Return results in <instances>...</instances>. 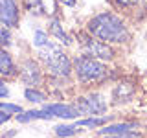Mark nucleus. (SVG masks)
I'll return each mask as SVG.
<instances>
[{"instance_id":"1","label":"nucleus","mask_w":147,"mask_h":138,"mask_svg":"<svg viewBox=\"0 0 147 138\" xmlns=\"http://www.w3.org/2000/svg\"><path fill=\"white\" fill-rule=\"evenodd\" d=\"M85 30L98 41H103L110 46H123L132 37L127 22L116 11H99L92 15Z\"/></svg>"},{"instance_id":"2","label":"nucleus","mask_w":147,"mask_h":138,"mask_svg":"<svg viewBox=\"0 0 147 138\" xmlns=\"http://www.w3.org/2000/svg\"><path fill=\"white\" fill-rule=\"evenodd\" d=\"M37 59L42 64L46 76L59 77V79H72L74 74V63L72 57L66 53L64 46H61L57 41H50L44 48L37 50Z\"/></svg>"},{"instance_id":"3","label":"nucleus","mask_w":147,"mask_h":138,"mask_svg":"<svg viewBox=\"0 0 147 138\" xmlns=\"http://www.w3.org/2000/svg\"><path fill=\"white\" fill-rule=\"evenodd\" d=\"M74 63V76L81 87L101 85L109 77V64L101 63L98 59H92L88 55L77 53L72 59Z\"/></svg>"},{"instance_id":"4","label":"nucleus","mask_w":147,"mask_h":138,"mask_svg":"<svg viewBox=\"0 0 147 138\" xmlns=\"http://www.w3.org/2000/svg\"><path fill=\"white\" fill-rule=\"evenodd\" d=\"M76 41H77V46H79V53H83V55H88V57L98 59L101 63H112L114 59H116V50H114V46L103 43V41H98L86 30L77 31Z\"/></svg>"},{"instance_id":"5","label":"nucleus","mask_w":147,"mask_h":138,"mask_svg":"<svg viewBox=\"0 0 147 138\" xmlns=\"http://www.w3.org/2000/svg\"><path fill=\"white\" fill-rule=\"evenodd\" d=\"M72 105L76 107V110L81 114V118L86 116H105L109 110V101L103 98L101 92L88 90L85 94L77 96L72 101Z\"/></svg>"},{"instance_id":"6","label":"nucleus","mask_w":147,"mask_h":138,"mask_svg":"<svg viewBox=\"0 0 147 138\" xmlns=\"http://www.w3.org/2000/svg\"><path fill=\"white\" fill-rule=\"evenodd\" d=\"M46 72L39 59L35 57H24L18 63V81L26 89H40L46 83Z\"/></svg>"},{"instance_id":"7","label":"nucleus","mask_w":147,"mask_h":138,"mask_svg":"<svg viewBox=\"0 0 147 138\" xmlns=\"http://www.w3.org/2000/svg\"><path fill=\"white\" fill-rule=\"evenodd\" d=\"M0 24L7 30L20 24V2L18 0H0Z\"/></svg>"},{"instance_id":"8","label":"nucleus","mask_w":147,"mask_h":138,"mask_svg":"<svg viewBox=\"0 0 147 138\" xmlns=\"http://www.w3.org/2000/svg\"><path fill=\"white\" fill-rule=\"evenodd\" d=\"M136 96V85L131 79H121L110 90V103L112 105H125L131 103Z\"/></svg>"},{"instance_id":"9","label":"nucleus","mask_w":147,"mask_h":138,"mask_svg":"<svg viewBox=\"0 0 147 138\" xmlns=\"http://www.w3.org/2000/svg\"><path fill=\"white\" fill-rule=\"evenodd\" d=\"M40 107H42L53 120H68V122H74V120L81 118V114L76 110V107H74L72 103L53 101V103H44V105H40Z\"/></svg>"},{"instance_id":"10","label":"nucleus","mask_w":147,"mask_h":138,"mask_svg":"<svg viewBox=\"0 0 147 138\" xmlns=\"http://www.w3.org/2000/svg\"><path fill=\"white\" fill-rule=\"evenodd\" d=\"M46 31H48V35L52 37L53 41H57L61 46H64V48H70V46L74 44V37L68 35V31L63 28V22L59 17H53L48 20V26H46Z\"/></svg>"},{"instance_id":"11","label":"nucleus","mask_w":147,"mask_h":138,"mask_svg":"<svg viewBox=\"0 0 147 138\" xmlns=\"http://www.w3.org/2000/svg\"><path fill=\"white\" fill-rule=\"evenodd\" d=\"M132 131H140V123L138 122H110L107 125H103L98 129L99 136H119V135H127Z\"/></svg>"},{"instance_id":"12","label":"nucleus","mask_w":147,"mask_h":138,"mask_svg":"<svg viewBox=\"0 0 147 138\" xmlns=\"http://www.w3.org/2000/svg\"><path fill=\"white\" fill-rule=\"evenodd\" d=\"M0 77L6 81L18 77V63L7 48H0Z\"/></svg>"},{"instance_id":"13","label":"nucleus","mask_w":147,"mask_h":138,"mask_svg":"<svg viewBox=\"0 0 147 138\" xmlns=\"http://www.w3.org/2000/svg\"><path fill=\"white\" fill-rule=\"evenodd\" d=\"M114 122V116H86V118H79V120H74V125L76 127H81V129H101L103 125Z\"/></svg>"},{"instance_id":"14","label":"nucleus","mask_w":147,"mask_h":138,"mask_svg":"<svg viewBox=\"0 0 147 138\" xmlns=\"http://www.w3.org/2000/svg\"><path fill=\"white\" fill-rule=\"evenodd\" d=\"M24 99L31 105H44L48 103V92L42 89H24Z\"/></svg>"},{"instance_id":"15","label":"nucleus","mask_w":147,"mask_h":138,"mask_svg":"<svg viewBox=\"0 0 147 138\" xmlns=\"http://www.w3.org/2000/svg\"><path fill=\"white\" fill-rule=\"evenodd\" d=\"M81 127H76L74 123H55L53 125V135L57 138H74Z\"/></svg>"},{"instance_id":"16","label":"nucleus","mask_w":147,"mask_h":138,"mask_svg":"<svg viewBox=\"0 0 147 138\" xmlns=\"http://www.w3.org/2000/svg\"><path fill=\"white\" fill-rule=\"evenodd\" d=\"M119 11H132L134 7H147V0H110Z\"/></svg>"},{"instance_id":"17","label":"nucleus","mask_w":147,"mask_h":138,"mask_svg":"<svg viewBox=\"0 0 147 138\" xmlns=\"http://www.w3.org/2000/svg\"><path fill=\"white\" fill-rule=\"evenodd\" d=\"M52 41V37L48 35V31L42 30V28H37V30L33 31V46L37 50H40V48H44L46 44Z\"/></svg>"},{"instance_id":"18","label":"nucleus","mask_w":147,"mask_h":138,"mask_svg":"<svg viewBox=\"0 0 147 138\" xmlns=\"http://www.w3.org/2000/svg\"><path fill=\"white\" fill-rule=\"evenodd\" d=\"M0 110H2V112H6V114H9V116H13L15 118L17 114H20V112H24V107H22V105H18V103H9V101H0Z\"/></svg>"},{"instance_id":"19","label":"nucleus","mask_w":147,"mask_h":138,"mask_svg":"<svg viewBox=\"0 0 147 138\" xmlns=\"http://www.w3.org/2000/svg\"><path fill=\"white\" fill-rule=\"evenodd\" d=\"M11 43H13L11 30L2 28V30H0V48H7V46H11Z\"/></svg>"},{"instance_id":"20","label":"nucleus","mask_w":147,"mask_h":138,"mask_svg":"<svg viewBox=\"0 0 147 138\" xmlns=\"http://www.w3.org/2000/svg\"><path fill=\"white\" fill-rule=\"evenodd\" d=\"M9 96H11V90H9V85H7V81L4 79V77H0V101L7 99Z\"/></svg>"},{"instance_id":"21","label":"nucleus","mask_w":147,"mask_h":138,"mask_svg":"<svg viewBox=\"0 0 147 138\" xmlns=\"http://www.w3.org/2000/svg\"><path fill=\"white\" fill-rule=\"evenodd\" d=\"M99 138H145V136H144V133H140V131H132V133L119 135V136H99Z\"/></svg>"},{"instance_id":"22","label":"nucleus","mask_w":147,"mask_h":138,"mask_svg":"<svg viewBox=\"0 0 147 138\" xmlns=\"http://www.w3.org/2000/svg\"><path fill=\"white\" fill-rule=\"evenodd\" d=\"M11 118L13 116H9V114H6V112H2V110H0V127H4L6 123H9V122H11Z\"/></svg>"},{"instance_id":"23","label":"nucleus","mask_w":147,"mask_h":138,"mask_svg":"<svg viewBox=\"0 0 147 138\" xmlns=\"http://www.w3.org/2000/svg\"><path fill=\"white\" fill-rule=\"evenodd\" d=\"M15 136H17V129H9V131L0 135V138H15Z\"/></svg>"},{"instance_id":"24","label":"nucleus","mask_w":147,"mask_h":138,"mask_svg":"<svg viewBox=\"0 0 147 138\" xmlns=\"http://www.w3.org/2000/svg\"><path fill=\"white\" fill-rule=\"evenodd\" d=\"M59 4H63V6H66V7H76L77 0H59Z\"/></svg>"},{"instance_id":"25","label":"nucleus","mask_w":147,"mask_h":138,"mask_svg":"<svg viewBox=\"0 0 147 138\" xmlns=\"http://www.w3.org/2000/svg\"><path fill=\"white\" fill-rule=\"evenodd\" d=\"M2 28H4V26H2V24H0V30H2Z\"/></svg>"}]
</instances>
